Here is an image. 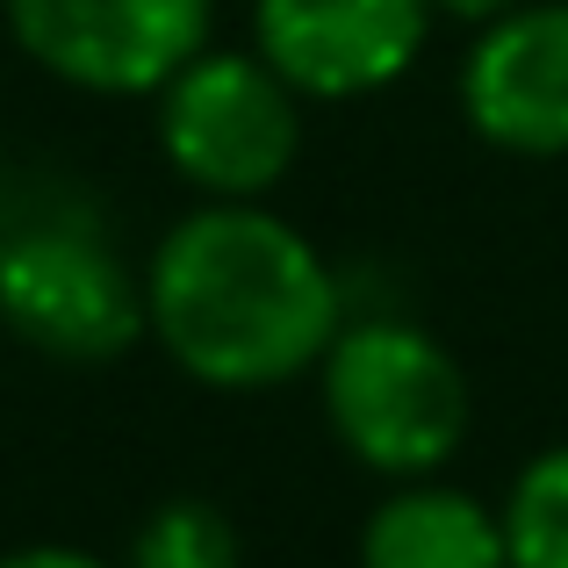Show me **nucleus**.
Returning a JSON list of instances; mask_svg holds the SVG:
<instances>
[{"mask_svg": "<svg viewBox=\"0 0 568 568\" xmlns=\"http://www.w3.org/2000/svg\"><path fill=\"white\" fill-rule=\"evenodd\" d=\"M346 332L338 266L266 202H202L144 260V338L223 396L317 375Z\"/></svg>", "mask_w": 568, "mask_h": 568, "instance_id": "f257e3e1", "label": "nucleus"}, {"mask_svg": "<svg viewBox=\"0 0 568 568\" xmlns=\"http://www.w3.org/2000/svg\"><path fill=\"white\" fill-rule=\"evenodd\" d=\"M317 403L338 454L382 483L439 475L475 432L468 367L410 317H346L317 361Z\"/></svg>", "mask_w": 568, "mask_h": 568, "instance_id": "7ed1b4c3", "label": "nucleus"}, {"mask_svg": "<svg viewBox=\"0 0 568 568\" xmlns=\"http://www.w3.org/2000/svg\"><path fill=\"white\" fill-rule=\"evenodd\" d=\"M115 568H245V540L216 497H166L138 518Z\"/></svg>", "mask_w": 568, "mask_h": 568, "instance_id": "1a4fd4ad", "label": "nucleus"}, {"mask_svg": "<svg viewBox=\"0 0 568 568\" xmlns=\"http://www.w3.org/2000/svg\"><path fill=\"white\" fill-rule=\"evenodd\" d=\"M14 51L72 94L152 101L216 43V0H0Z\"/></svg>", "mask_w": 568, "mask_h": 568, "instance_id": "39448f33", "label": "nucleus"}, {"mask_svg": "<svg viewBox=\"0 0 568 568\" xmlns=\"http://www.w3.org/2000/svg\"><path fill=\"white\" fill-rule=\"evenodd\" d=\"M0 568H115V561L87 555V547H65V540H37V547H8Z\"/></svg>", "mask_w": 568, "mask_h": 568, "instance_id": "9b49d317", "label": "nucleus"}, {"mask_svg": "<svg viewBox=\"0 0 568 568\" xmlns=\"http://www.w3.org/2000/svg\"><path fill=\"white\" fill-rule=\"evenodd\" d=\"M361 568H511L504 504H483L475 489H454L439 475L396 483L353 540Z\"/></svg>", "mask_w": 568, "mask_h": 568, "instance_id": "6e6552de", "label": "nucleus"}, {"mask_svg": "<svg viewBox=\"0 0 568 568\" xmlns=\"http://www.w3.org/2000/svg\"><path fill=\"white\" fill-rule=\"evenodd\" d=\"M432 37V0H252V51L303 101L396 87Z\"/></svg>", "mask_w": 568, "mask_h": 568, "instance_id": "423d86ee", "label": "nucleus"}, {"mask_svg": "<svg viewBox=\"0 0 568 568\" xmlns=\"http://www.w3.org/2000/svg\"><path fill=\"white\" fill-rule=\"evenodd\" d=\"M152 138L202 202H266L303 159V94L260 51L209 43L152 94Z\"/></svg>", "mask_w": 568, "mask_h": 568, "instance_id": "20e7f679", "label": "nucleus"}, {"mask_svg": "<svg viewBox=\"0 0 568 568\" xmlns=\"http://www.w3.org/2000/svg\"><path fill=\"white\" fill-rule=\"evenodd\" d=\"M0 187H8V144H0Z\"/></svg>", "mask_w": 568, "mask_h": 568, "instance_id": "ddd939ff", "label": "nucleus"}, {"mask_svg": "<svg viewBox=\"0 0 568 568\" xmlns=\"http://www.w3.org/2000/svg\"><path fill=\"white\" fill-rule=\"evenodd\" d=\"M460 115L489 152L568 159V0H526L475 29Z\"/></svg>", "mask_w": 568, "mask_h": 568, "instance_id": "0eeeda50", "label": "nucleus"}, {"mask_svg": "<svg viewBox=\"0 0 568 568\" xmlns=\"http://www.w3.org/2000/svg\"><path fill=\"white\" fill-rule=\"evenodd\" d=\"M511 568H568V439L532 454L504 497Z\"/></svg>", "mask_w": 568, "mask_h": 568, "instance_id": "9d476101", "label": "nucleus"}, {"mask_svg": "<svg viewBox=\"0 0 568 568\" xmlns=\"http://www.w3.org/2000/svg\"><path fill=\"white\" fill-rule=\"evenodd\" d=\"M511 8H526V0H432V14H446V22H468V29L497 22V14H511Z\"/></svg>", "mask_w": 568, "mask_h": 568, "instance_id": "f8f14e48", "label": "nucleus"}, {"mask_svg": "<svg viewBox=\"0 0 568 568\" xmlns=\"http://www.w3.org/2000/svg\"><path fill=\"white\" fill-rule=\"evenodd\" d=\"M0 332L58 367H109L144 338V266L72 173L0 187Z\"/></svg>", "mask_w": 568, "mask_h": 568, "instance_id": "f03ea898", "label": "nucleus"}]
</instances>
